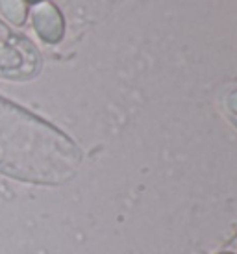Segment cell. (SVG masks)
<instances>
[{"label":"cell","mask_w":237,"mask_h":254,"mask_svg":"<svg viewBox=\"0 0 237 254\" xmlns=\"http://www.w3.org/2000/svg\"><path fill=\"white\" fill-rule=\"evenodd\" d=\"M230 106L234 108V110H236V112H237V93H236V95H232V99H230Z\"/></svg>","instance_id":"cell-1"}]
</instances>
